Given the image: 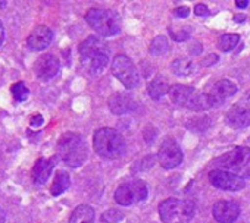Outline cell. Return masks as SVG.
<instances>
[{
	"label": "cell",
	"mask_w": 250,
	"mask_h": 223,
	"mask_svg": "<svg viewBox=\"0 0 250 223\" xmlns=\"http://www.w3.org/2000/svg\"><path fill=\"white\" fill-rule=\"evenodd\" d=\"M11 93H12V95H14V98L17 101H25L28 98V95H30V90L27 88V85L22 81L15 82L11 87Z\"/></svg>",
	"instance_id": "d4e9b609"
},
{
	"label": "cell",
	"mask_w": 250,
	"mask_h": 223,
	"mask_svg": "<svg viewBox=\"0 0 250 223\" xmlns=\"http://www.w3.org/2000/svg\"><path fill=\"white\" fill-rule=\"evenodd\" d=\"M122 217H124V214L121 211H118V210H107L102 216V223H118Z\"/></svg>",
	"instance_id": "484cf974"
},
{
	"label": "cell",
	"mask_w": 250,
	"mask_h": 223,
	"mask_svg": "<svg viewBox=\"0 0 250 223\" xmlns=\"http://www.w3.org/2000/svg\"><path fill=\"white\" fill-rule=\"evenodd\" d=\"M52 40H53L52 30L46 25H39L31 31V34L27 40V44L34 52H43L44 49H47L50 46Z\"/></svg>",
	"instance_id": "2e32d148"
},
{
	"label": "cell",
	"mask_w": 250,
	"mask_h": 223,
	"mask_svg": "<svg viewBox=\"0 0 250 223\" xmlns=\"http://www.w3.org/2000/svg\"><path fill=\"white\" fill-rule=\"evenodd\" d=\"M174 14H175V17H178V18H187V17L190 15V9H188V8H186V6H183V8H177Z\"/></svg>",
	"instance_id": "83f0119b"
},
{
	"label": "cell",
	"mask_w": 250,
	"mask_h": 223,
	"mask_svg": "<svg viewBox=\"0 0 250 223\" xmlns=\"http://www.w3.org/2000/svg\"><path fill=\"white\" fill-rule=\"evenodd\" d=\"M209 181L218 189L231 191V192L240 191V189H243L246 186V182H244L243 178H240V176H237L234 173L225 172V170H219V169H213L209 173Z\"/></svg>",
	"instance_id": "7c38bea8"
},
{
	"label": "cell",
	"mask_w": 250,
	"mask_h": 223,
	"mask_svg": "<svg viewBox=\"0 0 250 223\" xmlns=\"http://www.w3.org/2000/svg\"><path fill=\"white\" fill-rule=\"evenodd\" d=\"M169 98L177 106L186 107V109H191V110H196V112L208 109L206 100H205V94L197 91L193 87L180 85V84L172 85L171 90H169Z\"/></svg>",
	"instance_id": "52a82bcc"
},
{
	"label": "cell",
	"mask_w": 250,
	"mask_h": 223,
	"mask_svg": "<svg viewBox=\"0 0 250 223\" xmlns=\"http://www.w3.org/2000/svg\"><path fill=\"white\" fill-rule=\"evenodd\" d=\"M188 37H190V34H187L186 31L178 33V36H177V34H172V38H174L175 41H184V40H187Z\"/></svg>",
	"instance_id": "f546056e"
},
{
	"label": "cell",
	"mask_w": 250,
	"mask_h": 223,
	"mask_svg": "<svg viewBox=\"0 0 250 223\" xmlns=\"http://www.w3.org/2000/svg\"><path fill=\"white\" fill-rule=\"evenodd\" d=\"M225 121L234 128H246L250 125V95L243 97L228 110Z\"/></svg>",
	"instance_id": "8fae6325"
},
{
	"label": "cell",
	"mask_w": 250,
	"mask_h": 223,
	"mask_svg": "<svg viewBox=\"0 0 250 223\" xmlns=\"http://www.w3.org/2000/svg\"><path fill=\"white\" fill-rule=\"evenodd\" d=\"M6 220V214H5V210L0 207V223H5Z\"/></svg>",
	"instance_id": "d6a6232c"
},
{
	"label": "cell",
	"mask_w": 250,
	"mask_h": 223,
	"mask_svg": "<svg viewBox=\"0 0 250 223\" xmlns=\"http://www.w3.org/2000/svg\"><path fill=\"white\" fill-rule=\"evenodd\" d=\"M246 19V17H243V15H238V17H235V21H244Z\"/></svg>",
	"instance_id": "e575fe53"
},
{
	"label": "cell",
	"mask_w": 250,
	"mask_h": 223,
	"mask_svg": "<svg viewBox=\"0 0 250 223\" xmlns=\"http://www.w3.org/2000/svg\"><path fill=\"white\" fill-rule=\"evenodd\" d=\"M93 146L96 153L103 159H119L127 149L124 137L113 128H100L94 132Z\"/></svg>",
	"instance_id": "7a4b0ae2"
},
{
	"label": "cell",
	"mask_w": 250,
	"mask_h": 223,
	"mask_svg": "<svg viewBox=\"0 0 250 223\" xmlns=\"http://www.w3.org/2000/svg\"><path fill=\"white\" fill-rule=\"evenodd\" d=\"M169 50V43L168 38L165 36H158L153 38L152 44H150V53L153 56H162Z\"/></svg>",
	"instance_id": "603a6c76"
},
{
	"label": "cell",
	"mask_w": 250,
	"mask_h": 223,
	"mask_svg": "<svg viewBox=\"0 0 250 223\" xmlns=\"http://www.w3.org/2000/svg\"><path fill=\"white\" fill-rule=\"evenodd\" d=\"M158 159L164 169H175L183 162V151L175 140L167 138L159 149Z\"/></svg>",
	"instance_id": "4fadbf2b"
},
{
	"label": "cell",
	"mask_w": 250,
	"mask_h": 223,
	"mask_svg": "<svg viewBox=\"0 0 250 223\" xmlns=\"http://www.w3.org/2000/svg\"><path fill=\"white\" fill-rule=\"evenodd\" d=\"M8 6V2H0V9H5Z\"/></svg>",
	"instance_id": "836d02e7"
},
{
	"label": "cell",
	"mask_w": 250,
	"mask_h": 223,
	"mask_svg": "<svg viewBox=\"0 0 250 223\" xmlns=\"http://www.w3.org/2000/svg\"><path fill=\"white\" fill-rule=\"evenodd\" d=\"M43 122H44V119H43L42 115H34V116L31 118V121H30V125L34 127V128H37V127L43 125Z\"/></svg>",
	"instance_id": "f1b7e54d"
},
{
	"label": "cell",
	"mask_w": 250,
	"mask_h": 223,
	"mask_svg": "<svg viewBox=\"0 0 250 223\" xmlns=\"http://www.w3.org/2000/svg\"><path fill=\"white\" fill-rule=\"evenodd\" d=\"M194 14H196L197 17H206V15H209V9H208L206 5L199 3V5H196V8H194Z\"/></svg>",
	"instance_id": "4316f807"
},
{
	"label": "cell",
	"mask_w": 250,
	"mask_h": 223,
	"mask_svg": "<svg viewBox=\"0 0 250 223\" xmlns=\"http://www.w3.org/2000/svg\"><path fill=\"white\" fill-rule=\"evenodd\" d=\"M85 21L97 34L103 37H112L121 30V18L115 11L110 9L91 8L85 14Z\"/></svg>",
	"instance_id": "8992f818"
},
{
	"label": "cell",
	"mask_w": 250,
	"mask_h": 223,
	"mask_svg": "<svg viewBox=\"0 0 250 223\" xmlns=\"http://www.w3.org/2000/svg\"><path fill=\"white\" fill-rule=\"evenodd\" d=\"M196 205L190 200L168 198L159 204V216L164 223H187L194 217Z\"/></svg>",
	"instance_id": "5b68a950"
},
{
	"label": "cell",
	"mask_w": 250,
	"mask_h": 223,
	"mask_svg": "<svg viewBox=\"0 0 250 223\" xmlns=\"http://www.w3.org/2000/svg\"><path fill=\"white\" fill-rule=\"evenodd\" d=\"M3 41H5V27H3L2 21H0V47H2Z\"/></svg>",
	"instance_id": "4dcf8cb0"
},
{
	"label": "cell",
	"mask_w": 250,
	"mask_h": 223,
	"mask_svg": "<svg viewBox=\"0 0 250 223\" xmlns=\"http://www.w3.org/2000/svg\"><path fill=\"white\" fill-rule=\"evenodd\" d=\"M69 223H94V210L93 207L87 205V204H81L78 205L71 217H69Z\"/></svg>",
	"instance_id": "d6986e66"
},
{
	"label": "cell",
	"mask_w": 250,
	"mask_h": 223,
	"mask_svg": "<svg viewBox=\"0 0 250 223\" xmlns=\"http://www.w3.org/2000/svg\"><path fill=\"white\" fill-rule=\"evenodd\" d=\"M149 95L153 100H161L164 95L169 94V85L167 84V81L164 78H156L149 84Z\"/></svg>",
	"instance_id": "44dd1931"
},
{
	"label": "cell",
	"mask_w": 250,
	"mask_h": 223,
	"mask_svg": "<svg viewBox=\"0 0 250 223\" xmlns=\"http://www.w3.org/2000/svg\"><path fill=\"white\" fill-rule=\"evenodd\" d=\"M215 167L240 178H250V149L243 146L232 149L215 160Z\"/></svg>",
	"instance_id": "277c9868"
},
{
	"label": "cell",
	"mask_w": 250,
	"mask_h": 223,
	"mask_svg": "<svg viewBox=\"0 0 250 223\" xmlns=\"http://www.w3.org/2000/svg\"><path fill=\"white\" fill-rule=\"evenodd\" d=\"M240 43L238 34H224L219 38V47L222 52H231Z\"/></svg>",
	"instance_id": "cb8c5ba5"
},
{
	"label": "cell",
	"mask_w": 250,
	"mask_h": 223,
	"mask_svg": "<svg viewBox=\"0 0 250 223\" xmlns=\"http://www.w3.org/2000/svg\"><path fill=\"white\" fill-rule=\"evenodd\" d=\"M56 157H50V159H39L31 170V176L36 185H44L49 179V176L52 175V170L56 166Z\"/></svg>",
	"instance_id": "e0dca14e"
},
{
	"label": "cell",
	"mask_w": 250,
	"mask_h": 223,
	"mask_svg": "<svg viewBox=\"0 0 250 223\" xmlns=\"http://www.w3.org/2000/svg\"><path fill=\"white\" fill-rule=\"evenodd\" d=\"M235 6L240 8V9H246L249 6V2H247V0H246V2H235Z\"/></svg>",
	"instance_id": "1f68e13d"
},
{
	"label": "cell",
	"mask_w": 250,
	"mask_h": 223,
	"mask_svg": "<svg viewBox=\"0 0 250 223\" xmlns=\"http://www.w3.org/2000/svg\"><path fill=\"white\" fill-rule=\"evenodd\" d=\"M112 74L116 79L121 81V84L125 88H134L139 85L140 76L137 72L136 65L130 60V57H127L125 55H118L113 62H112Z\"/></svg>",
	"instance_id": "9c48e42d"
},
{
	"label": "cell",
	"mask_w": 250,
	"mask_h": 223,
	"mask_svg": "<svg viewBox=\"0 0 250 223\" xmlns=\"http://www.w3.org/2000/svg\"><path fill=\"white\" fill-rule=\"evenodd\" d=\"M69 186H71V176H69L66 172L59 170V172L55 175V181H53V184H52L50 192H52V195L58 197V195L63 194Z\"/></svg>",
	"instance_id": "ffe728a7"
},
{
	"label": "cell",
	"mask_w": 250,
	"mask_h": 223,
	"mask_svg": "<svg viewBox=\"0 0 250 223\" xmlns=\"http://www.w3.org/2000/svg\"><path fill=\"white\" fill-rule=\"evenodd\" d=\"M58 154L68 166L80 167L87 160L88 150L81 135L68 132L58 141Z\"/></svg>",
	"instance_id": "3957f363"
},
{
	"label": "cell",
	"mask_w": 250,
	"mask_h": 223,
	"mask_svg": "<svg viewBox=\"0 0 250 223\" xmlns=\"http://www.w3.org/2000/svg\"><path fill=\"white\" fill-rule=\"evenodd\" d=\"M237 91H238V87L232 81H229V79H219V81H216L215 84H212L203 93L208 109L213 107V106L222 104L224 101L231 98Z\"/></svg>",
	"instance_id": "30bf717a"
},
{
	"label": "cell",
	"mask_w": 250,
	"mask_h": 223,
	"mask_svg": "<svg viewBox=\"0 0 250 223\" xmlns=\"http://www.w3.org/2000/svg\"><path fill=\"white\" fill-rule=\"evenodd\" d=\"M61 63L59 59L55 55L46 53L43 56H40L36 63H34V71L36 75L42 79V81H49L52 78H55L59 72Z\"/></svg>",
	"instance_id": "5bb4252c"
},
{
	"label": "cell",
	"mask_w": 250,
	"mask_h": 223,
	"mask_svg": "<svg viewBox=\"0 0 250 223\" xmlns=\"http://www.w3.org/2000/svg\"><path fill=\"white\" fill-rule=\"evenodd\" d=\"M171 69H172V74L177 76H188L193 74L194 66L190 59H177L172 62Z\"/></svg>",
	"instance_id": "7402d4cb"
},
{
	"label": "cell",
	"mask_w": 250,
	"mask_h": 223,
	"mask_svg": "<svg viewBox=\"0 0 250 223\" xmlns=\"http://www.w3.org/2000/svg\"><path fill=\"white\" fill-rule=\"evenodd\" d=\"M212 213H213V217L216 219V222H219V223H232L240 216V205L235 201H229V200L218 201L213 205Z\"/></svg>",
	"instance_id": "9a60e30c"
},
{
	"label": "cell",
	"mask_w": 250,
	"mask_h": 223,
	"mask_svg": "<svg viewBox=\"0 0 250 223\" xmlns=\"http://www.w3.org/2000/svg\"><path fill=\"white\" fill-rule=\"evenodd\" d=\"M78 50L81 56V63L88 74L96 75L106 68L109 62V49L106 43L99 37L90 36L80 44Z\"/></svg>",
	"instance_id": "6da1fadb"
},
{
	"label": "cell",
	"mask_w": 250,
	"mask_h": 223,
	"mask_svg": "<svg viewBox=\"0 0 250 223\" xmlns=\"http://www.w3.org/2000/svg\"><path fill=\"white\" fill-rule=\"evenodd\" d=\"M149 195V189L145 181L133 179L122 185H119L115 191V201L119 205H133L136 203L145 201Z\"/></svg>",
	"instance_id": "ba28073f"
},
{
	"label": "cell",
	"mask_w": 250,
	"mask_h": 223,
	"mask_svg": "<svg viewBox=\"0 0 250 223\" xmlns=\"http://www.w3.org/2000/svg\"><path fill=\"white\" fill-rule=\"evenodd\" d=\"M109 109L115 115H125L136 109V101L130 94L116 93L109 98Z\"/></svg>",
	"instance_id": "ac0fdd59"
}]
</instances>
